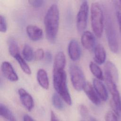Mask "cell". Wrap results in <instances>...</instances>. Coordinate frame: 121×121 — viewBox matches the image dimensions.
<instances>
[{
  "mask_svg": "<svg viewBox=\"0 0 121 121\" xmlns=\"http://www.w3.org/2000/svg\"><path fill=\"white\" fill-rule=\"evenodd\" d=\"M60 12L58 6L53 4L47 11L44 18V24L47 39L53 43L57 35L59 27Z\"/></svg>",
  "mask_w": 121,
  "mask_h": 121,
  "instance_id": "6da1fadb",
  "label": "cell"
},
{
  "mask_svg": "<svg viewBox=\"0 0 121 121\" xmlns=\"http://www.w3.org/2000/svg\"><path fill=\"white\" fill-rule=\"evenodd\" d=\"M53 83L59 96L67 104L71 105L72 100L67 86V75L64 69H53Z\"/></svg>",
  "mask_w": 121,
  "mask_h": 121,
  "instance_id": "7a4b0ae2",
  "label": "cell"
},
{
  "mask_svg": "<svg viewBox=\"0 0 121 121\" xmlns=\"http://www.w3.org/2000/svg\"><path fill=\"white\" fill-rule=\"evenodd\" d=\"M91 26L94 34L100 38L104 27V15L102 8L98 2H94L91 7Z\"/></svg>",
  "mask_w": 121,
  "mask_h": 121,
  "instance_id": "3957f363",
  "label": "cell"
},
{
  "mask_svg": "<svg viewBox=\"0 0 121 121\" xmlns=\"http://www.w3.org/2000/svg\"><path fill=\"white\" fill-rule=\"evenodd\" d=\"M105 29L109 47L112 52L117 53L119 50L117 33L111 15L108 12L105 15Z\"/></svg>",
  "mask_w": 121,
  "mask_h": 121,
  "instance_id": "277c9868",
  "label": "cell"
},
{
  "mask_svg": "<svg viewBox=\"0 0 121 121\" xmlns=\"http://www.w3.org/2000/svg\"><path fill=\"white\" fill-rule=\"evenodd\" d=\"M104 78L108 89L112 96L110 102L111 106L114 112L116 115H119L121 112V100L119 92L117 89V83L108 76H104Z\"/></svg>",
  "mask_w": 121,
  "mask_h": 121,
  "instance_id": "5b68a950",
  "label": "cell"
},
{
  "mask_svg": "<svg viewBox=\"0 0 121 121\" xmlns=\"http://www.w3.org/2000/svg\"><path fill=\"white\" fill-rule=\"evenodd\" d=\"M69 75L74 88L80 91L86 83L85 77L82 69L77 65L72 64L69 66Z\"/></svg>",
  "mask_w": 121,
  "mask_h": 121,
  "instance_id": "8992f818",
  "label": "cell"
},
{
  "mask_svg": "<svg viewBox=\"0 0 121 121\" xmlns=\"http://www.w3.org/2000/svg\"><path fill=\"white\" fill-rule=\"evenodd\" d=\"M88 10V2L83 1L77 16V28L79 33H83L86 27Z\"/></svg>",
  "mask_w": 121,
  "mask_h": 121,
  "instance_id": "52a82bcc",
  "label": "cell"
},
{
  "mask_svg": "<svg viewBox=\"0 0 121 121\" xmlns=\"http://www.w3.org/2000/svg\"><path fill=\"white\" fill-rule=\"evenodd\" d=\"M1 70L3 75L9 80L16 82L18 77L12 65L8 61H3L1 65Z\"/></svg>",
  "mask_w": 121,
  "mask_h": 121,
  "instance_id": "ba28073f",
  "label": "cell"
},
{
  "mask_svg": "<svg viewBox=\"0 0 121 121\" xmlns=\"http://www.w3.org/2000/svg\"><path fill=\"white\" fill-rule=\"evenodd\" d=\"M18 93L22 105L27 111H31L34 107V102L31 95L22 88L18 90Z\"/></svg>",
  "mask_w": 121,
  "mask_h": 121,
  "instance_id": "9c48e42d",
  "label": "cell"
},
{
  "mask_svg": "<svg viewBox=\"0 0 121 121\" xmlns=\"http://www.w3.org/2000/svg\"><path fill=\"white\" fill-rule=\"evenodd\" d=\"M68 52L72 60L77 61L79 59L81 56V49L77 40L72 39L69 42L68 47Z\"/></svg>",
  "mask_w": 121,
  "mask_h": 121,
  "instance_id": "30bf717a",
  "label": "cell"
},
{
  "mask_svg": "<svg viewBox=\"0 0 121 121\" xmlns=\"http://www.w3.org/2000/svg\"><path fill=\"white\" fill-rule=\"evenodd\" d=\"M83 90L89 99L95 105H98L101 104V99L99 97L94 86L89 82L86 83Z\"/></svg>",
  "mask_w": 121,
  "mask_h": 121,
  "instance_id": "8fae6325",
  "label": "cell"
},
{
  "mask_svg": "<svg viewBox=\"0 0 121 121\" xmlns=\"http://www.w3.org/2000/svg\"><path fill=\"white\" fill-rule=\"evenodd\" d=\"M81 43L82 46L86 50H92L95 45V37L91 32L85 31L82 34Z\"/></svg>",
  "mask_w": 121,
  "mask_h": 121,
  "instance_id": "7c38bea8",
  "label": "cell"
},
{
  "mask_svg": "<svg viewBox=\"0 0 121 121\" xmlns=\"http://www.w3.org/2000/svg\"><path fill=\"white\" fill-rule=\"evenodd\" d=\"M26 32L29 38L33 41H38L43 37V31L38 26L35 25H28Z\"/></svg>",
  "mask_w": 121,
  "mask_h": 121,
  "instance_id": "4fadbf2b",
  "label": "cell"
},
{
  "mask_svg": "<svg viewBox=\"0 0 121 121\" xmlns=\"http://www.w3.org/2000/svg\"><path fill=\"white\" fill-rule=\"evenodd\" d=\"M93 85L95 90L98 95L99 97L103 101H107L108 95L107 89L104 84L97 79H93Z\"/></svg>",
  "mask_w": 121,
  "mask_h": 121,
  "instance_id": "5bb4252c",
  "label": "cell"
},
{
  "mask_svg": "<svg viewBox=\"0 0 121 121\" xmlns=\"http://www.w3.org/2000/svg\"><path fill=\"white\" fill-rule=\"evenodd\" d=\"M104 73L105 76H107L112 78L116 83L119 79V74L117 68L114 64L111 61H107L104 66Z\"/></svg>",
  "mask_w": 121,
  "mask_h": 121,
  "instance_id": "9a60e30c",
  "label": "cell"
},
{
  "mask_svg": "<svg viewBox=\"0 0 121 121\" xmlns=\"http://www.w3.org/2000/svg\"><path fill=\"white\" fill-rule=\"evenodd\" d=\"M106 54L103 46L101 44L96 45L94 49V60L98 64H103L106 60Z\"/></svg>",
  "mask_w": 121,
  "mask_h": 121,
  "instance_id": "2e32d148",
  "label": "cell"
},
{
  "mask_svg": "<svg viewBox=\"0 0 121 121\" xmlns=\"http://www.w3.org/2000/svg\"><path fill=\"white\" fill-rule=\"evenodd\" d=\"M37 80L39 85L44 89H48L49 82L46 71L42 69H39L37 72Z\"/></svg>",
  "mask_w": 121,
  "mask_h": 121,
  "instance_id": "e0dca14e",
  "label": "cell"
},
{
  "mask_svg": "<svg viewBox=\"0 0 121 121\" xmlns=\"http://www.w3.org/2000/svg\"><path fill=\"white\" fill-rule=\"evenodd\" d=\"M66 62V57L64 53L61 51L59 52L55 56L53 68L64 69Z\"/></svg>",
  "mask_w": 121,
  "mask_h": 121,
  "instance_id": "ac0fdd59",
  "label": "cell"
},
{
  "mask_svg": "<svg viewBox=\"0 0 121 121\" xmlns=\"http://www.w3.org/2000/svg\"><path fill=\"white\" fill-rule=\"evenodd\" d=\"M0 114L1 116L8 121H17L12 112L1 103L0 104Z\"/></svg>",
  "mask_w": 121,
  "mask_h": 121,
  "instance_id": "d6986e66",
  "label": "cell"
},
{
  "mask_svg": "<svg viewBox=\"0 0 121 121\" xmlns=\"http://www.w3.org/2000/svg\"><path fill=\"white\" fill-rule=\"evenodd\" d=\"M8 49L10 54L14 58L19 54V47L17 42L12 37H9L8 40Z\"/></svg>",
  "mask_w": 121,
  "mask_h": 121,
  "instance_id": "ffe728a7",
  "label": "cell"
},
{
  "mask_svg": "<svg viewBox=\"0 0 121 121\" xmlns=\"http://www.w3.org/2000/svg\"><path fill=\"white\" fill-rule=\"evenodd\" d=\"M89 66L91 73L97 79L99 80H104V76L102 70L97 64L93 61H91Z\"/></svg>",
  "mask_w": 121,
  "mask_h": 121,
  "instance_id": "44dd1931",
  "label": "cell"
},
{
  "mask_svg": "<svg viewBox=\"0 0 121 121\" xmlns=\"http://www.w3.org/2000/svg\"><path fill=\"white\" fill-rule=\"evenodd\" d=\"M22 54L24 60L28 62L31 61L34 58V53L32 47L26 43L24 46Z\"/></svg>",
  "mask_w": 121,
  "mask_h": 121,
  "instance_id": "7402d4cb",
  "label": "cell"
},
{
  "mask_svg": "<svg viewBox=\"0 0 121 121\" xmlns=\"http://www.w3.org/2000/svg\"><path fill=\"white\" fill-rule=\"evenodd\" d=\"M18 63L22 71L26 74L27 75H31V70L26 63V60H24L23 58L20 55V54L17 55L14 58Z\"/></svg>",
  "mask_w": 121,
  "mask_h": 121,
  "instance_id": "603a6c76",
  "label": "cell"
},
{
  "mask_svg": "<svg viewBox=\"0 0 121 121\" xmlns=\"http://www.w3.org/2000/svg\"><path fill=\"white\" fill-rule=\"evenodd\" d=\"M52 102L54 107L57 109L61 110L64 108V105L61 98L58 94L54 93L52 95Z\"/></svg>",
  "mask_w": 121,
  "mask_h": 121,
  "instance_id": "cb8c5ba5",
  "label": "cell"
},
{
  "mask_svg": "<svg viewBox=\"0 0 121 121\" xmlns=\"http://www.w3.org/2000/svg\"><path fill=\"white\" fill-rule=\"evenodd\" d=\"M45 56V53L43 50L42 48L37 49L34 52V58L36 61H39L43 59Z\"/></svg>",
  "mask_w": 121,
  "mask_h": 121,
  "instance_id": "d4e9b609",
  "label": "cell"
},
{
  "mask_svg": "<svg viewBox=\"0 0 121 121\" xmlns=\"http://www.w3.org/2000/svg\"><path fill=\"white\" fill-rule=\"evenodd\" d=\"M105 121H118L116 114L113 112H107L104 116Z\"/></svg>",
  "mask_w": 121,
  "mask_h": 121,
  "instance_id": "484cf974",
  "label": "cell"
},
{
  "mask_svg": "<svg viewBox=\"0 0 121 121\" xmlns=\"http://www.w3.org/2000/svg\"><path fill=\"white\" fill-rule=\"evenodd\" d=\"M7 30V24L5 17L2 16H0V31L2 33L6 32Z\"/></svg>",
  "mask_w": 121,
  "mask_h": 121,
  "instance_id": "4316f807",
  "label": "cell"
},
{
  "mask_svg": "<svg viewBox=\"0 0 121 121\" xmlns=\"http://www.w3.org/2000/svg\"><path fill=\"white\" fill-rule=\"evenodd\" d=\"M28 3L34 8H39L43 5L44 1L43 0H29Z\"/></svg>",
  "mask_w": 121,
  "mask_h": 121,
  "instance_id": "83f0119b",
  "label": "cell"
},
{
  "mask_svg": "<svg viewBox=\"0 0 121 121\" xmlns=\"http://www.w3.org/2000/svg\"><path fill=\"white\" fill-rule=\"evenodd\" d=\"M79 112L82 117H86L88 114V110L87 107L84 104H80L79 106Z\"/></svg>",
  "mask_w": 121,
  "mask_h": 121,
  "instance_id": "f1b7e54d",
  "label": "cell"
},
{
  "mask_svg": "<svg viewBox=\"0 0 121 121\" xmlns=\"http://www.w3.org/2000/svg\"><path fill=\"white\" fill-rule=\"evenodd\" d=\"M116 17H117V19L118 23L119 26L120 32L121 36V12L120 11H118L116 12Z\"/></svg>",
  "mask_w": 121,
  "mask_h": 121,
  "instance_id": "f546056e",
  "label": "cell"
},
{
  "mask_svg": "<svg viewBox=\"0 0 121 121\" xmlns=\"http://www.w3.org/2000/svg\"><path fill=\"white\" fill-rule=\"evenodd\" d=\"M45 60L47 62H51L52 60V55L51 52H47L45 54Z\"/></svg>",
  "mask_w": 121,
  "mask_h": 121,
  "instance_id": "4dcf8cb0",
  "label": "cell"
},
{
  "mask_svg": "<svg viewBox=\"0 0 121 121\" xmlns=\"http://www.w3.org/2000/svg\"><path fill=\"white\" fill-rule=\"evenodd\" d=\"M50 121H60L58 117L56 116L55 113L52 111H51V112Z\"/></svg>",
  "mask_w": 121,
  "mask_h": 121,
  "instance_id": "1f68e13d",
  "label": "cell"
},
{
  "mask_svg": "<svg viewBox=\"0 0 121 121\" xmlns=\"http://www.w3.org/2000/svg\"><path fill=\"white\" fill-rule=\"evenodd\" d=\"M23 121H35V120L28 114H25L23 116Z\"/></svg>",
  "mask_w": 121,
  "mask_h": 121,
  "instance_id": "d6a6232c",
  "label": "cell"
},
{
  "mask_svg": "<svg viewBox=\"0 0 121 121\" xmlns=\"http://www.w3.org/2000/svg\"><path fill=\"white\" fill-rule=\"evenodd\" d=\"M89 121H97L95 118L93 117H90L89 118Z\"/></svg>",
  "mask_w": 121,
  "mask_h": 121,
  "instance_id": "836d02e7",
  "label": "cell"
},
{
  "mask_svg": "<svg viewBox=\"0 0 121 121\" xmlns=\"http://www.w3.org/2000/svg\"><path fill=\"white\" fill-rule=\"evenodd\" d=\"M119 2H120V3H121V0H119Z\"/></svg>",
  "mask_w": 121,
  "mask_h": 121,
  "instance_id": "e575fe53",
  "label": "cell"
},
{
  "mask_svg": "<svg viewBox=\"0 0 121 121\" xmlns=\"http://www.w3.org/2000/svg\"><path fill=\"white\" fill-rule=\"evenodd\" d=\"M84 121V120H81V121Z\"/></svg>",
  "mask_w": 121,
  "mask_h": 121,
  "instance_id": "d590c367",
  "label": "cell"
}]
</instances>
